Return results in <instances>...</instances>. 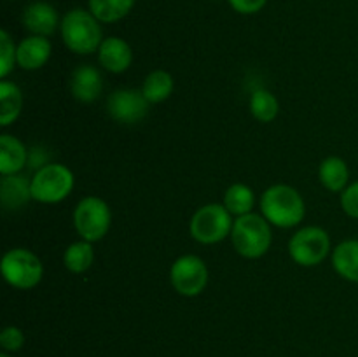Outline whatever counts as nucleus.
Segmentation results:
<instances>
[{
	"label": "nucleus",
	"mask_w": 358,
	"mask_h": 357,
	"mask_svg": "<svg viewBox=\"0 0 358 357\" xmlns=\"http://www.w3.org/2000/svg\"><path fill=\"white\" fill-rule=\"evenodd\" d=\"M341 206L350 217L358 219V181L350 184L341 195Z\"/></svg>",
	"instance_id": "27"
},
{
	"label": "nucleus",
	"mask_w": 358,
	"mask_h": 357,
	"mask_svg": "<svg viewBox=\"0 0 358 357\" xmlns=\"http://www.w3.org/2000/svg\"><path fill=\"white\" fill-rule=\"evenodd\" d=\"M261 210L269 223L280 227L297 226L306 212L299 192L285 184H276L266 189L261 196Z\"/></svg>",
	"instance_id": "1"
},
{
	"label": "nucleus",
	"mask_w": 358,
	"mask_h": 357,
	"mask_svg": "<svg viewBox=\"0 0 358 357\" xmlns=\"http://www.w3.org/2000/svg\"><path fill=\"white\" fill-rule=\"evenodd\" d=\"M234 248L238 254L248 259H257L268 252L271 245V230L266 217L257 214H247L234 220L233 231Z\"/></svg>",
	"instance_id": "3"
},
{
	"label": "nucleus",
	"mask_w": 358,
	"mask_h": 357,
	"mask_svg": "<svg viewBox=\"0 0 358 357\" xmlns=\"http://www.w3.org/2000/svg\"><path fill=\"white\" fill-rule=\"evenodd\" d=\"M0 345L6 352H17L24 345L23 331L20 328H14V326L6 328L0 332Z\"/></svg>",
	"instance_id": "26"
},
{
	"label": "nucleus",
	"mask_w": 358,
	"mask_h": 357,
	"mask_svg": "<svg viewBox=\"0 0 358 357\" xmlns=\"http://www.w3.org/2000/svg\"><path fill=\"white\" fill-rule=\"evenodd\" d=\"M107 111L115 121L133 125L147 115L149 100L138 90H117L108 97Z\"/></svg>",
	"instance_id": "10"
},
{
	"label": "nucleus",
	"mask_w": 358,
	"mask_h": 357,
	"mask_svg": "<svg viewBox=\"0 0 358 357\" xmlns=\"http://www.w3.org/2000/svg\"><path fill=\"white\" fill-rule=\"evenodd\" d=\"M318 177H320V182L324 184V188L329 189V191H345L350 178L348 164L338 156L327 158V160L322 161L320 170H318Z\"/></svg>",
	"instance_id": "18"
},
{
	"label": "nucleus",
	"mask_w": 358,
	"mask_h": 357,
	"mask_svg": "<svg viewBox=\"0 0 358 357\" xmlns=\"http://www.w3.org/2000/svg\"><path fill=\"white\" fill-rule=\"evenodd\" d=\"M231 212L224 205L210 203L201 206L191 219V234L201 244H217L233 231Z\"/></svg>",
	"instance_id": "5"
},
{
	"label": "nucleus",
	"mask_w": 358,
	"mask_h": 357,
	"mask_svg": "<svg viewBox=\"0 0 358 357\" xmlns=\"http://www.w3.org/2000/svg\"><path fill=\"white\" fill-rule=\"evenodd\" d=\"M28 154L23 144L13 135L0 136V172L2 175H14L27 164Z\"/></svg>",
	"instance_id": "16"
},
{
	"label": "nucleus",
	"mask_w": 358,
	"mask_h": 357,
	"mask_svg": "<svg viewBox=\"0 0 358 357\" xmlns=\"http://www.w3.org/2000/svg\"><path fill=\"white\" fill-rule=\"evenodd\" d=\"M268 0H229L231 7L240 14L259 13Z\"/></svg>",
	"instance_id": "28"
},
{
	"label": "nucleus",
	"mask_w": 358,
	"mask_h": 357,
	"mask_svg": "<svg viewBox=\"0 0 358 357\" xmlns=\"http://www.w3.org/2000/svg\"><path fill=\"white\" fill-rule=\"evenodd\" d=\"M332 266L343 279L358 284V240H346L336 247Z\"/></svg>",
	"instance_id": "17"
},
{
	"label": "nucleus",
	"mask_w": 358,
	"mask_h": 357,
	"mask_svg": "<svg viewBox=\"0 0 358 357\" xmlns=\"http://www.w3.org/2000/svg\"><path fill=\"white\" fill-rule=\"evenodd\" d=\"M224 206L238 217L247 216L254 206V192L248 186L233 184L224 195Z\"/></svg>",
	"instance_id": "23"
},
{
	"label": "nucleus",
	"mask_w": 358,
	"mask_h": 357,
	"mask_svg": "<svg viewBox=\"0 0 358 357\" xmlns=\"http://www.w3.org/2000/svg\"><path fill=\"white\" fill-rule=\"evenodd\" d=\"M70 90L77 100L83 104H91L100 97L101 90H103L100 72L91 65L77 66L70 79Z\"/></svg>",
	"instance_id": "12"
},
{
	"label": "nucleus",
	"mask_w": 358,
	"mask_h": 357,
	"mask_svg": "<svg viewBox=\"0 0 358 357\" xmlns=\"http://www.w3.org/2000/svg\"><path fill=\"white\" fill-rule=\"evenodd\" d=\"M16 49L9 34L6 30L0 31V77H7L13 72L14 62H17Z\"/></svg>",
	"instance_id": "25"
},
{
	"label": "nucleus",
	"mask_w": 358,
	"mask_h": 357,
	"mask_svg": "<svg viewBox=\"0 0 358 357\" xmlns=\"http://www.w3.org/2000/svg\"><path fill=\"white\" fill-rule=\"evenodd\" d=\"M171 284L182 296H198L208 284V268L198 255H182L171 266Z\"/></svg>",
	"instance_id": "9"
},
{
	"label": "nucleus",
	"mask_w": 358,
	"mask_h": 357,
	"mask_svg": "<svg viewBox=\"0 0 358 357\" xmlns=\"http://www.w3.org/2000/svg\"><path fill=\"white\" fill-rule=\"evenodd\" d=\"M98 59L108 72L121 74L131 65L133 52L126 41L119 37H108L101 42L100 49H98Z\"/></svg>",
	"instance_id": "13"
},
{
	"label": "nucleus",
	"mask_w": 358,
	"mask_h": 357,
	"mask_svg": "<svg viewBox=\"0 0 358 357\" xmlns=\"http://www.w3.org/2000/svg\"><path fill=\"white\" fill-rule=\"evenodd\" d=\"M2 275L17 289H31L42 279V262L34 252L13 248L2 259Z\"/></svg>",
	"instance_id": "7"
},
{
	"label": "nucleus",
	"mask_w": 358,
	"mask_h": 357,
	"mask_svg": "<svg viewBox=\"0 0 358 357\" xmlns=\"http://www.w3.org/2000/svg\"><path fill=\"white\" fill-rule=\"evenodd\" d=\"M331 248L329 234L322 227L310 226L297 231L289 241L290 258L301 266H315L324 261Z\"/></svg>",
	"instance_id": "8"
},
{
	"label": "nucleus",
	"mask_w": 358,
	"mask_h": 357,
	"mask_svg": "<svg viewBox=\"0 0 358 357\" xmlns=\"http://www.w3.org/2000/svg\"><path fill=\"white\" fill-rule=\"evenodd\" d=\"M0 357H9V354H2V356H0Z\"/></svg>",
	"instance_id": "29"
},
{
	"label": "nucleus",
	"mask_w": 358,
	"mask_h": 357,
	"mask_svg": "<svg viewBox=\"0 0 358 357\" xmlns=\"http://www.w3.org/2000/svg\"><path fill=\"white\" fill-rule=\"evenodd\" d=\"M21 104L23 97L16 84L13 83H0V125L9 126L10 122L16 121L21 112Z\"/></svg>",
	"instance_id": "20"
},
{
	"label": "nucleus",
	"mask_w": 358,
	"mask_h": 357,
	"mask_svg": "<svg viewBox=\"0 0 358 357\" xmlns=\"http://www.w3.org/2000/svg\"><path fill=\"white\" fill-rule=\"evenodd\" d=\"M173 91V77L164 70H154L143 80L142 93L149 100V104L164 102Z\"/></svg>",
	"instance_id": "21"
},
{
	"label": "nucleus",
	"mask_w": 358,
	"mask_h": 357,
	"mask_svg": "<svg viewBox=\"0 0 358 357\" xmlns=\"http://www.w3.org/2000/svg\"><path fill=\"white\" fill-rule=\"evenodd\" d=\"M62 37L66 48L77 55H91L103 42L98 20L84 9H73L63 16Z\"/></svg>",
	"instance_id": "2"
},
{
	"label": "nucleus",
	"mask_w": 358,
	"mask_h": 357,
	"mask_svg": "<svg viewBox=\"0 0 358 357\" xmlns=\"http://www.w3.org/2000/svg\"><path fill=\"white\" fill-rule=\"evenodd\" d=\"M135 0H90V10L101 23H114L128 16Z\"/></svg>",
	"instance_id": "19"
},
{
	"label": "nucleus",
	"mask_w": 358,
	"mask_h": 357,
	"mask_svg": "<svg viewBox=\"0 0 358 357\" xmlns=\"http://www.w3.org/2000/svg\"><path fill=\"white\" fill-rule=\"evenodd\" d=\"M31 198L41 203H58L73 189V174L59 163H49L38 168L31 178Z\"/></svg>",
	"instance_id": "4"
},
{
	"label": "nucleus",
	"mask_w": 358,
	"mask_h": 357,
	"mask_svg": "<svg viewBox=\"0 0 358 357\" xmlns=\"http://www.w3.org/2000/svg\"><path fill=\"white\" fill-rule=\"evenodd\" d=\"M51 56V44L45 37L41 35H31L21 41L16 49L17 65L24 70H37L45 65V62Z\"/></svg>",
	"instance_id": "14"
},
{
	"label": "nucleus",
	"mask_w": 358,
	"mask_h": 357,
	"mask_svg": "<svg viewBox=\"0 0 358 357\" xmlns=\"http://www.w3.org/2000/svg\"><path fill=\"white\" fill-rule=\"evenodd\" d=\"M93 247L86 240L69 245L65 254H63V262H65L66 270H70L72 273H84L93 265Z\"/></svg>",
	"instance_id": "22"
},
{
	"label": "nucleus",
	"mask_w": 358,
	"mask_h": 357,
	"mask_svg": "<svg viewBox=\"0 0 358 357\" xmlns=\"http://www.w3.org/2000/svg\"><path fill=\"white\" fill-rule=\"evenodd\" d=\"M0 198L6 209H20L31 198V182H28L24 175H3Z\"/></svg>",
	"instance_id": "15"
},
{
	"label": "nucleus",
	"mask_w": 358,
	"mask_h": 357,
	"mask_svg": "<svg viewBox=\"0 0 358 357\" xmlns=\"http://www.w3.org/2000/svg\"><path fill=\"white\" fill-rule=\"evenodd\" d=\"M250 111L255 119L269 122L278 115V100L266 90H257L250 98Z\"/></svg>",
	"instance_id": "24"
},
{
	"label": "nucleus",
	"mask_w": 358,
	"mask_h": 357,
	"mask_svg": "<svg viewBox=\"0 0 358 357\" xmlns=\"http://www.w3.org/2000/svg\"><path fill=\"white\" fill-rule=\"evenodd\" d=\"M110 209L103 200L96 196H87L80 200L73 212L77 233L86 241H98L107 234L110 227Z\"/></svg>",
	"instance_id": "6"
},
{
	"label": "nucleus",
	"mask_w": 358,
	"mask_h": 357,
	"mask_svg": "<svg viewBox=\"0 0 358 357\" xmlns=\"http://www.w3.org/2000/svg\"><path fill=\"white\" fill-rule=\"evenodd\" d=\"M21 21H23L24 28L34 35L48 37V35L55 34L56 27H58V13L51 4L34 2L24 7Z\"/></svg>",
	"instance_id": "11"
}]
</instances>
